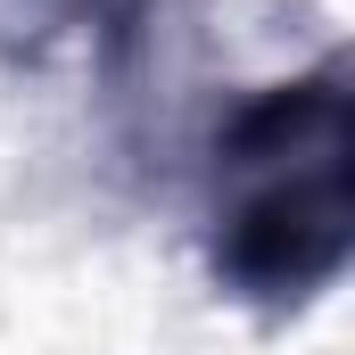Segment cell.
Instances as JSON below:
<instances>
[{"label":"cell","mask_w":355,"mask_h":355,"mask_svg":"<svg viewBox=\"0 0 355 355\" xmlns=\"http://www.w3.org/2000/svg\"><path fill=\"white\" fill-rule=\"evenodd\" d=\"M207 272L257 314L331 297L355 265V83L322 58L248 91L207 149Z\"/></svg>","instance_id":"cell-1"}]
</instances>
